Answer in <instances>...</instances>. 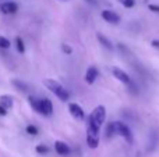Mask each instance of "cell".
<instances>
[{
    "instance_id": "cell-1",
    "label": "cell",
    "mask_w": 159,
    "mask_h": 157,
    "mask_svg": "<svg viewBox=\"0 0 159 157\" xmlns=\"http://www.w3.org/2000/svg\"><path fill=\"white\" fill-rule=\"evenodd\" d=\"M43 85L46 86V88L49 89V91L52 92V93L55 95L57 99H60L61 102H67V100L70 99V93L67 92V89L64 88L63 85H60L57 81H55V79H45L43 81Z\"/></svg>"
},
{
    "instance_id": "cell-2",
    "label": "cell",
    "mask_w": 159,
    "mask_h": 157,
    "mask_svg": "<svg viewBox=\"0 0 159 157\" xmlns=\"http://www.w3.org/2000/svg\"><path fill=\"white\" fill-rule=\"evenodd\" d=\"M105 118H106V108L103 106H96L92 110V113L89 114V118H88V124L92 125V127L101 129L102 125L105 122Z\"/></svg>"
},
{
    "instance_id": "cell-3",
    "label": "cell",
    "mask_w": 159,
    "mask_h": 157,
    "mask_svg": "<svg viewBox=\"0 0 159 157\" xmlns=\"http://www.w3.org/2000/svg\"><path fill=\"white\" fill-rule=\"evenodd\" d=\"M99 132L101 129L92 127V125L88 124L87 127V143L91 149H96L99 145Z\"/></svg>"
},
{
    "instance_id": "cell-4",
    "label": "cell",
    "mask_w": 159,
    "mask_h": 157,
    "mask_svg": "<svg viewBox=\"0 0 159 157\" xmlns=\"http://www.w3.org/2000/svg\"><path fill=\"white\" fill-rule=\"evenodd\" d=\"M113 124H115L116 134L123 136L129 143H133V134H131V131H130V128L127 127V124H124L123 121H116V122H113Z\"/></svg>"
},
{
    "instance_id": "cell-5",
    "label": "cell",
    "mask_w": 159,
    "mask_h": 157,
    "mask_svg": "<svg viewBox=\"0 0 159 157\" xmlns=\"http://www.w3.org/2000/svg\"><path fill=\"white\" fill-rule=\"evenodd\" d=\"M38 113L39 114H42V116H46V117H49V116H52V113H53V104H52V102H50L49 99H39V110H38Z\"/></svg>"
},
{
    "instance_id": "cell-6",
    "label": "cell",
    "mask_w": 159,
    "mask_h": 157,
    "mask_svg": "<svg viewBox=\"0 0 159 157\" xmlns=\"http://www.w3.org/2000/svg\"><path fill=\"white\" fill-rule=\"evenodd\" d=\"M112 74L115 75L116 79H119L120 82L126 83V85H130V83H131V78L129 77V74H127V72H124L123 70L117 68V67H113V68H112Z\"/></svg>"
},
{
    "instance_id": "cell-7",
    "label": "cell",
    "mask_w": 159,
    "mask_h": 157,
    "mask_svg": "<svg viewBox=\"0 0 159 157\" xmlns=\"http://www.w3.org/2000/svg\"><path fill=\"white\" fill-rule=\"evenodd\" d=\"M102 18L105 19L106 22H110V24H119L120 22V17L112 10H103L101 13Z\"/></svg>"
},
{
    "instance_id": "cell-8",
    "label": "cell",
    "mask_w": 159,
    "mask_h": 157,
    "mask_svg": "<svg viewBox=\"0 0 159 157\" xmlns=\"http://www.w3.org/2000/svg\"><path fill=\"white\" fill-rule=\"evenodd\" d=\"M0 11L3 14H16L18 11V4L14 2H6L0 4Z\"/></svg>"
},
{
    "instance_id": "cell-9",
    "label": "cell",
    "mask_w": 159,
    "mask_h": 157,
    "mask_svg": "<svg viewBox=\"0 0 159 157\" xmlns=\"http://www.w3.org/2000/svg\"><path fill=\"white\" fill-rule=\"evenodd\" d=\"M69 111L74 118L77 120H84L85 114H84V110H82L81 106H78L77 103H70L69 104Z\"/></svg>"
},
{
    "instance_id": "cell-10",
    "label": "cell",
    "mask_w": 159,
    "mask_h": 157,
    "mask_svg": "<svg viewBox=\"0 0 159 157\" xmlns=\"http://www.w3.org/2000/svg\"><path fill=\"white\" fill-rule=\"evenodd\" d=\"M98 75H99L98 68H96V67H89V68L87 70V72H85V82H87L88 85H92L96 81Z\"/></svg>"
},
{
    "instance_id": "cell-11",
    "label": "cell",
    "mask_w": 159,
    "mask_h": 157,
    "mask_svg": "<svg viewBox=\"0 0 159 157\" xmlns=\"http://www.w3.org/2000/svg\"><path fill=\"white\" fill-rule=\"evenodd\" d=\"M55 150H56V153L60 156H69L70 153H71V149H70L69 145L64 143V142H60V141H57L55 143Z\"/></svg>"
},
{
    "instance_id": "cell-12",
    "label": "cell",
    "mask_w": 159,
    "mask_h": 157,
    "mask_svg": "<svg viewBox=\"0 0 159 157\" xmlns=\"http://www.w3.org/2000/svg\"><path fill=\"white\" fill-rule=\"evenodd\" d=\"M0 106H3L6 110L11 108L13 107V97L8 96V95H3V96H0Z\"/></svg>"
},
{
    "instance_id": "cell-13",
    "label": "cell",
    "mask_w": 159,
    "mask_h": 157,
    "mask_svg": "<svg viewBox=\"0 0 159 157\" xmlns=\"http://www.w3.org/2000/svg\"><path fill=\"white\" fill-rule=\"evenodd\" d=\"M98 40L101 42V43L103 45V46L106 47V49H109V50H113V45H112V42H110L109 39H107V38H105V36L102 35V33H98Z\"/></svg>"
},
{
    "instance_id": "cell-14",
    "label": "cell",
    "mask_w": 159,
    "mask_h": 157,
    "mask_svg": "<svg viewBox=\"0 0 159 157\" xmlns=\"http://www.w3.org/2000/svg\"><path fill=\"white\" fill-rule=\"evenodd\" d=\"M28 102H30L31 107L38 113V110H39V99H36V97H34V96H30L28 97Z\"/></svg>"
},
{
    "instance_id": "cell-15",
    "label": "cell",
    "mask_w": 159,
    "mask_h": 157,
    "mask_svg": "<svg viewBox=\"0 0 159 157\" xmlns=\"http://www.w3.org/2000/svg\"><path fill=\"white\" fill-rule=\"evenodd\" d=\"M116 134V131H115V124L113 122H109L107 124V127H106V138L107 139H110L113 135Z\"/></svg>"
},
{
    "instance_id": "cell-16",
    "label": "cell",
    "mask_w": 159,
    "mask_h": 157,
    "mask_svg": "<svg viewBox=\"0 0 159 157\" xmlns=\"http://www.w3.org/2000/svg\"><path fill=\"white\" fill-rule=\"evenodd\" d=\"M16 43H17V50H18V53H24L25 52V45H24V40H22L20 36H17L16 38Z\"/></svg>"
},
{
    "instance_id": "cell-17",
    "label": "cell",
    "mask_w": 159,
    "mask_h": 157,
    "mask_svg": "<svg viewBox=\"0 0 159 157\" xmlns=\"http://www.w3.org/2000/svg\"><path fill=\"white\" fill-rule=\"evenodd\" d=\"M35 150H36V153H38V155H48V153H49V147L46 146V145H38V146L35 147Z\"/></svg>"
},
{
    "instance_id": "cell-18",
    "label": "cell",
    "mask_w": 159,
    "mask_h": 157,
    "mask_svg": "<svg viewBox=\"0 0 159 157\" xmlns=\"http://www.w3.org/2000/svg\"><path fill=\"white\" fill-rule=\"evenodd\" d=\"M10 46H11L10 40L7 38H4V36H0V47L2 49H10Z\"/></svg>"
},
{
    "instance_id": "cell-19",
    "label": "cell",
    "mask_w": 159,
    "mask_h": 157,
    "mask_svg": "<svg viewBox=\"0 0 159 157\" xmlns=\"http://www.w3.org/2000/svg\"><path fill=\"white\" fill-rule=\"evenodd\" d=\"M13 85L17 86V88H18L20 91H22V92H27V91H28V86L25 85L24 82H20V81H17V79L13 81Z\"/></svg>"
},
{
    "instance_id": "cell-20",
    "label": "cell",
    "mask_w": 159,
    "mask_h": 157,
    "mask_svg": "<svg viewBox=\"0 0 159 157\" xmlns=\"http://www.w3.org/2000/svg\"><path fill=\"white\" fill-rule=\"evenodd\" d=\"M38 128L35 127V125H28L27 127V134H30V135H32V136H35V135H38Z\"/></svg>"
},
{
    "instance_id": "cell-21",
    "label": "cell",
    "mask_w": 159,
    "mask_h": 157,
    "mask_svg": "<svg viewBox=\"0 0 159 157\" xmlns=\"http://www.w3.org/2000/svg\"><path fill=\"white\" fill-rule=\"evenodd\" d=\"M120 2H121V4H123L124 7H127V8L134 7V4H135L134 0H120Z\"/></svg>"
},
{
    "instance_id": "cell-22",
    "label": "cell",
    "mask_w": 159,
    "mask_h": 157,
    "mask_svg": "<svg viewBox=\"0 0 159 157\" xmlns=\"http://www.w3.org/2000/svg\"><path fill=\"white\" fill-rule=\"evenodd\" d=\"M61 50H63V52L66 53V54H71V53H73V49L69 46V45H66V43L61 45Z\"/></svg>"
},
{
    "instance_id": "cell-23",
    "label": "cell",
    "mask_w": 159,
    "mask_h": 157,
    "mask_svg": "<svg viewBox=\"0 0 159 157\" xmlns=\"http://www.w3.org/2000/svg\"><path fill=\"white\" fill-rule=\"evenodd\" d=\"M148 7H149V10L154 11V13H159V6H157V4H149Z\"/></svg>"
},
{
    "instance_id": "cell-24",
    "label": "cell",
    "mask_w": 159,
    "mask_h": 157,
    "mask_svg": "<svg viewBox=\"0 0 159 157\" xmlns=\"http://www.w3.org/2000/svg\"><path fill=\"white\" fill-rule=\"evenodd\" d=\"M0 116H7V110H6L4 107H3V106H0Z\"/></svg>"
},
{
    "instance_id": "cell-25",
    "label": "cell",
    "mask_w": 159,
    "mask_h": 157,
    "mask_svg": "<svg viewBox=\"0 0 159 157\" xmlns=\"http://www.w3.org/2000/svg\"><path fill=\"white\" fill-rule=\"evenodd\" d=\"M152 46H154V47H159V39H154V40H152Z\"/></svg>"
},
{
    "instance_id": "cell-26",
    "label": "cell",
    "mask_w": 159,
    "mask_h": 157,
    "mask_svg": "<svg viewBox=\"0 0 159 157\" xmlns=\"http://www.w3.org/2000/svg\"><path fill=\"white\" fill-rule=\"evenodd\" d=\"M85 2H88V3H91V4H95V0H85Z\"/></svg>"
}]
</instances>
